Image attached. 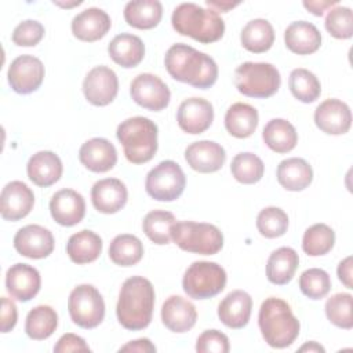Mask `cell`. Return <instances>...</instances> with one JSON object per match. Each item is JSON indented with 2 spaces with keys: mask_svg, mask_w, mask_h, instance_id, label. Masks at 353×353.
<instances>
[{
  "mask_svg": "<svg viewBox=\"0 0 353 353\" xmlns=\"http://www.w3.org/2000/svg\"><path fill=\"white\" fill-rule=\"evenodd\" d=\"M168 74L176 81L207 90L218 79L216 62L207 54L183 43L171 46L164 57Z\"/></svg>",
  "mask_w": 353,
  "mask_h": 353,
  "instance_id": "cell-1",
  "label": "cell"
},
{
  "mask_svg": "<svg viewBox=\"0 0 353 353\" xmlns=\"http://www.w3.org/2000/svg\"><path fill=\"white\" fill-rule=\"evenodd\" d=\"M154 288L153 284L142 277H128L119 292L116 316L119 323L130 331L146 328L153 316Z\"/></svg>",
  "mask_w": 353,
  "mask_h": 353,
  "instance_id": "cell-2",
  "label": "cell"
},
{
  "mask_svg": "<svg viewBox=\"0 0 353 353\" xmlns=\"http://www.w3.org/2000/svg\"><path fill=\"white\" fill-rule=\"evenodd\" d=\"M258 325L265 342L274 349H284L294 343L299 335V320L291 306L276 296L266 298L258 314Z\"/></svg>",
  "mask_w": 353,
  "mask_h": 353,
  "instance_id": "cell-3",
  "label": "cell"
},
{
  "mask_svg": "<svg viewBox=\"0 0 353 353\" xmlns=\"http://www.w3.org/2000/svg\"><path fill=\"white\" fill-rule=\"evenodd\" d=\"M171 23L176 33L189 36L203 44L215 43L225 33V22L221 15L196 3H182L175 7Z\"/></svg>",
  "mask_w": 353,
  "mask_h": 353,
  "instance_id": "cell-4",
  "label": "cell"
},
{
  "mask_svg": "<svg viewBox=\"0 0 353 353\" xmlns=\"http://www.w3.org/2000/svg\"><path fill=\"white\" fill-rule=\"evenodd\" d=\"M157 125L148 117L134 116L121 121L116 137L123 145L125 159L132 164L150 161L157 152Z\"/></svg>",
  "mask_w": 353,
  "mask_h": 353,
  "instance_id": "cell-5",
  "label": "cell"
},
{
  "mask_svg": "<svg viewBox=\"0 0 353 353\" xmlns=\"http://www.w3.org/2000/svg\"><path fill=\"white\" fill-rule=\"evenodd\" d=\"M172 241L183 251L215 255L223 247V234L212 223L181 221L171 226Z\"/></svg>",
  "mask_w": 353,
  "mask_h": 353,
  "instance_id": "cell-6",
  "label": "cell"
},
{
  "mask_svg": "<svg viewBox=\"0 0 353 353\" xmlns=\"http://www.w3.org/2000/svg\"><path fill=\"white\" fill-rule=\"evenodd\" d=\"M281 84L280 72L268 62H244L234 70L237 91L250 98H269Z\"/></svg>",
  "mask_w": 353,
  "mask_h": 353,
  "instance_id": "cell-7",
  "label": "cell"
},
{
  "mask_svg": "<svg viewBox=\"0 0 353 353\" xmlns=\"http://www.w3.org/2000/svg\"><path fill=\"white\" fill-rule=\"evenodd\" d=\"M226 279L225 269L216 262L196 261L185 270L182 287L193 299H208L223 291Z\"/></svg>",
  "mask_w": 353,
  "mask_h": 353,
  "instance_id": "cell-8",
  "label": "cell"
},
{
  "mask_svg": "<svg viewBox=\"0 0 353 353\" xmlns=\"http://www.w3.org/2000/svg\"><path fill=\"white\" fill-rule=\"evenodd\" d=\"M68 310L76 325L91 330L102 323L105 317V302L94 285L80 284L69 294Z\"/></svg>",
  "mask_w": 353,
  "mask_h": 353,
  "instance_id": "cell-9",
  "label": "cell"
},
{
  "mask_svg": "<svg viewBox=\"0 0 353 353\" xmlns=\"http://www.w3.org/2000/svg\"><path fill=\"white\" fill-rule=\"evenodd\" d=\"M186 176L181 165L172 160L160 161L153 167L145 181L146 193L157 201H174L185 190Z\"/></svg>",
  "mask_w": 353,
  "mask_h": 353,
  "instance_id": "cell-10",
  "label": "cell"
},
{
  "mask_svg": "<svg viewBox=\"0 0 353 353\" xmlns=\"http://www.w3.org/2000/svg\"><path fill=\"white\" fill-rule=\"evenodd\" d=\"M130 95L135 103L152 112L165 109L171 99L167 84L152 73L138 74L130 84Z\"/></svg>",
  "mask_w": 353,
  "mask_h": 353,
  "instance_id": "cell-11",
  "label": "cell"
},
{
  "mask_svg": "<svg viewBox=\"0 0 353 353\" xmlns=\"http://www.w3.org/2000/svg\"><path fill=\"white\" fill-rule=\"evenodd\" d=\"M44 65L33 55L17 57L7 72L10 87L18 94H30L36 91L44 80Z\"/></svg>",
  "mask_w": 353,
  "mask_h": 353,
  "instance_id": "cell-12",
  "label": "cell"
},
{
  "mask_svg": "<svg viewBox=\"0 0 353 353\" xmlns=\"http://www.w3.org/2000/svg\"><path fill=\"white\" fill-rule=\"evenodd\" d=\"M83 92L85 99L94 106H106L119 92L117 74L108 66L92 68L84 77Z\"/></svg>",
  "mask_w": 353,
  "mask_h": 353,
  "instance_id": "cell-13",
  "label": "cell"
},
{
  "mask_svg": "<svg viewBox=\"0 0 353 353\" xmlns=\"http://www.w3.org/2000/svg\"><path fill=\"white\" fill-rule=\"evenodd\" d=\"M52 233L40 225H26L14 236V247L19 255L30 259L47 258L54 251Z\"/></svg>",
  "mask_w": 353,
  "mask_h": 353,
  "instance_id": "cell-14",
  "label": "cell"
},
{
  "mask_svg": "<svg viewBox=\"0 0 353 353\" xmlns=\"http://www.w3.org/2000/svg\"><path fill=\"white\" fill-rule=\"evenodd\" d=\"M214 120V108L204 98L192 97L185 99L176 112L179 128L192 135L203 134L210 128Z\"/></svg>",
  "mask_w": 353,
  "mask_h": 353,
  "instance_id": "cell-15",
  "label": "cell"
},
{
  "mask_svg": "<svg viewBox=\"0 0 353 353\" xmlns=\"http://www.w3.org/2000/svg\"><path fill=\"white\" fill-rule=\"evenodd\" d=\"M34 205V194L32 189L22 181L8 182L0 196V212L6 221L17 222L25 218Z\"/></svg>",
  "mask_w": 353,
  "mask_h": 353,
  "instance_id": "cell-16",
  "label": "cell"
},
{
  "mask_svg": "<svg viewBox=\"0 0 353 353\" xmlns=\"http://www.w3.org/2000/svg\"><path fill=\"white\" fill-rule=\"evenodd\" d=\"M314 123L328 135L346 134L352 125L350 108L341 99L328 98L316 108Z\"/></svg>",
  "mask_w": 353,
  "mask_h": 353,
  "instance_id": "cell-17",
  "label": "cell"
},
{
  "mask_svg": "<svg viewBox=\"0 0 353 353\" xmlns=\"http://www.w3.org/2000/svg\"><path fill=\"white\" fill-rule=\"evenodd\" d=\"M41 279L36 268L28 263H15L6 273V290L11 298L28 302L40 291Z\"/></svg>",
  "mask_w": 353,
  "mask_h": 353,
  "instance_id": "cell-18",
  "label": "cell"
},
{
  "mask_svg": "<svg viewBox=\"0 0 353 353\" xmlns=\"http://www.w3.org/2000/svg\"><path fill=\"white\" fill-rule=\"evenodd\" d=\"M185 160L194 171L210 174L222 168L226 160V152L219 143L203 139L190 143L185 149Z\"/></svg>",
  "mask_w": 353,
  "mask_h": 353,
  "instance_id": "cell-19",
  "label": "cell"
},
{
  "mask_svg": "<svg viewBox=\"0 0 353 353\" xmlns=\"http://www.w3.org/2000/svg\"><path fill=\"white\" fill-rule=\"evenodd\" d=\"M52 219L62 226H74L85 215L84 197L73 189H61L50 200Z\"/></svg>",
  "mask_w": 353,
  "mask_h": 353,
  "instance_id": "cell-20",
  "label": "cell"
},
{
  "mask_svg": "<svg viewBox=\"0 0 353 353\" xmlns=\"http://www.w3.org/2000/svg\"><path fill=\"white\" fill-rule=\"evenodd\" d=\"M80 163L92 172H106L117 163V150L106 138L95 137L85 141L79 150Z\"/></svg>",
  "mask_w": 353,
  "mask_h": 353,
  "instance_id": "cell-21",
  "label": "cell"
},
{
  "mask_svg": "<svg viewBox=\"0 0 353 353\" xmlns=\"http://www.w3.org/2000/svg\"><path fill=\"white\" fill-rule=\"evenodd\" d=\"M128 199V190L117 178H105L94 183L91 189V201L94 208L102 214H114L120 211Z\"/></svg>",
  "mask_w": 353,
  "mask_h": 353,
  "instance_id": "cell-22",
  "label": "cell"
},
{
  "mask_svg": "<svg viewBox=\"0 0 353 353\" xmlns=\"http://www.w3.org/2000/svg\"><path fill=\"white\" fill-rule=\"evenodd\" d=\"M252 298L243 290L229 292L218 305V317L229 328L240 330L245 327L251 317Z\"/></svg>",
  "mask_w": 353,
  "mask_h": 353,
  "instance_id": "cell-23",
  "label": "cell"
},
{
  "mask_svg": "<svg viewBox=\"0 0 353 353\" xmlns=\"http://www.w3.org/2000/svg\"><path fill=\"white\" fill-rule=\"evenodd\" d=\"M197 320V310L192 302L179 296H168L161 306V321L172 332L182 334L192 330Z\"/></svg>",
  "mask_w": 353,
  "mask_h": 353,
  "instance_id": "cell-24",
  "label": "cell"
},
{
  "mask_svg": "<svg viewBox=\"0 0 353 353\" xmlns=\"http://www.w3.org/2000/svg\"><path fill=\"white\" fill-rule=\"evenodd\" d=\"M112 21L106 11L90 7L77 14L72 21V33L81 41H97L102 39L110 29Z\"/></svg>",
  "mask_w": 353,
  "mask_h": 353,
  "instance_id": "cell-25",
  "label": "cell"
},
{
  "mask_svg": "<svg viewBox=\"0 0 353 353\" xmlns=\"http://www.w3.org/2000/svg\"><path fill=\"white\" fill-rule=\"evenodd\" d=\"M62 171L63 165L59 156L51 150L34 153L26 164L29 179L40 188H48L58 182L62 176Z\"/></svg>",
  "mask_w": 353,
  "mask_h": 353,
  "instance_id": "cell-26",
  "label": "cell"
},
{
  "mask_svg": "<svg viewBox=\"0 0 353 353\" xmlns=\"http://www.w3.org/2000/svg\"><path fill=\"white\" fill-rule=\"evenodd\" d=\"M284 43L291 52L309 55L320 48L321 33L312 22L295 21L287 26L284 32Z\"/></svg>",
  "mask_w": 353,
  "mask_h": 353,
  "instance_id": "cell-27",
  "label": "cell"
},
{
  "mask_svg": "<svg viewBox=\"0 0 353 353\" xmlns=\"http://www.w3.org/2000/svg\"><path fill=\"white\" fill-rule=\"evenodd\" d=\"M109 57L121 68L138 66L145 57V44L141 37L131 33H121L113 37L108 46Z\"/></svg>",
  "mask_w": 353,
  "mask_h": 353,
  "instance_id": "cell-28",
  "label": "cell"
},
{
  "mask_svg": "<svg viewBox=\"0 0 353 353\" xmlns=\"http://www.w3.org/2000/svg\"><path fill=\"white\" fill-rule=\"evenodd\" d=\"M277 182L290 192H301L313 181V170L302 157H290L277 165Z\"/></svg>",
  "mask_w": 353,
  "mask_h": 353,
  "instance_id": "cell-29",
  "label": "cell"
},
{
  "mask_svg": "<svg viewBox=\"0 0 353 353\" xmlns=\"http://www.w3.org/2000/svg\"><path fill=\"white\" fill-rule=\"evenodd\" d=\"M299 265L298 252L291 247H280L274 250L266 262V277L272 284H288Z\"/></svg>",
  "mask_w": 353,
  "mask_h": 353,
  "instance_id": "cell-30",
  "label": "cell"
},
{
  "mask_svg": "<svg viewBox=\"0 0 353 353\" xmlns=\"http://www.w3.org/2000/svg\"><path fill=\"white\" fill-rule=\"evenodd\" d=\"M258 110L244 102H236L226 110L225 128L234 138H248L258 127Z\"/></svg>",
  "mask_w": 353,
  "mask_h": 353,
  "instance_id": "cell-31",
  "label": "cell"
},
{
  "mask_svg": "<svg viewBox=\"0 0 353 353\" xmlns=\"http://www.w3.org/2000/svg\"><path fill=\"white\" fill-rule=\"evenodd\" d=\"M66 252L70 261L77 265L91 263L102 252V239L92 230H80L69 237Z\"/></svg>",
  "mask_w": 353,
  "mask_h": 353,
  "instance_id": "cell-32",
  "label": "cell"
},
{
  "mask_svg": "<svg viewBox=\"0 0 353 353\" xmlns=\"http://www.w3.org/2000/svg\"><path fill=\"white\" fill-rule=\"evenodd\" d=\"M163 17V6L157 0H132L124 7L125 22L137 29H153Z\"/></svg>",
  "mask_w": 353,
  "mask_h": 353,
  "instance_id": "cell-33",
  "label": "cell"
},
{
  "mask_svg": "<svg viewBox=\"0 0 353 353\" xmlns=\"http://www.w3.org/2000/svg\"><path fill=\"white\" fill-rule=\"evenodd\" d=\"M262 139L265 145L276 153H288L298 143L295 127L284 119H272L263 127Z\"/></svg>",
  "mask_w": 353,
  "mask_h": 353,
  "instance_id": "cell-34",
  "label": "cell"
},
{
  "mask_svg": "<svg viewBox=\"0 0 353 353\" xmlns=\"http://www.w3.org/2000/svg\"><path fill=\"white\" fill-rule=\"evenodd\" d=\"M241 46L254 54H262L270 50L274 43V29L268 19L256 18L247 22L240 34Z\"/></svg>",
  "mask_w": 353,
  "mask_h": 353,
  "instance_id": "cell-35",
  "label": "cell"
},
{
  "mask_svg": "<svg viewBox=\"0 0 353 353\" xmlns=\"http://www.w3.org/2000/svg\"><path fill=\"white\" fill-rule=\"evenodd\" d=\"M58 327V314L48 305H39L29 310L25 321V332L30 339L43 341L50 338Z\"/></svg>",
  "mask_w": 353,
  "mask_h": 353,
  "instance_id": "cell-36",
  "label": "cell"
},
{
  "mask_svg": "<svg viewBox=\"0 0 353 353\" xmlns=\"http://www.w3.org/2000/svg\"><path fill=\"white\" fill-rule=\"evenodd\" d=\"M143 256V244L134 234H119L109 245V258L119 266L137 265Z\"/></svg>",
  "mask_w": 353,
  "mask_h": 353,
  "instance_id": "cell-37",
  "label": "cell"
},
{
  "mask_svg": "<svg viewBox=\"0 0 353 353\" xmlns=\"http://www.w3.org/2000/svg\"><path fill=\"white\" fill-rule=\"evenodd\" d=\"M175 222L176 219L172 212L164 210H153L145 215L142 229L152 243L157 245H165L171 240V226Z\"/></svg>",
  "mask_w": 353,
  "mask_h": 353,
  "instance_id": "cell-38",
  "label": "cell"
},
{
  "mask_svg": "<svg viewBox=\"0 0 353 353\" xmlns=\"http://www.w3.org/2000/svg\"><path fill=\"white\" fill-rule=\"evenodd\" d=\"M288 87L291 94L303 103L314 102L321 94V84L316 74L303 68H296L290 73Z\"/></svg>",
  "mask_w": 353,
  "mask_h": 353,
  "instance_id": "cell-39",
  "label": "cell"
},
{
  "mask_svg": "<svg viewBox=\"0 0 353 353\" xmlns=\"http://www.w3.org/2000/svg\"><path fill=\"white\" fill-rule=\"evenodd\" d=\"M335 244V232L325 223H314L307 228L302 237V250L310 256L328 254Z\"/></svg>",
  "mask_w": 353,
  "mask_h": 353,
  "instance_id": "cell-40",
  "label": "cell"
},
{
  "mask_svg": "<svg viewBox=\"0 0 353 353\" xmlns=\"http://www.w3.org/2000/svg\"><path fill=\"white\" fill-rule=\"evenodd\" d=\"M230 171L234 179L244 185H252L262 179L265 165L261 157L251 152H241L236 154L230 163Z\"/></svg>",
  "mask_w": 353,
  "mask_h": 353,
  "instance_id": "cell-41",
  "label": "cell"
},
{
  "mask_svg": "<svg viewBox=\"0 0 353 353\" xmlns=\"http://www.w3.org/2000/svg\"><path fill=\"white\" fill-rule=\"evenodd\" d=\"M353 296L349 292H338L325 302V314L331 324L338 328L350 330L353 327L352 316Z\"/></svg>",
  "mask_w": 353,
  "mask_h": 353,
  "instance_id": "cell-42",
  "label": "cell"
},
{
  "mask_svg": "<svg viewBox=\"0 0 353 353\" xmlns=\"http://www.w3.org/2000/svg\"><path fill=\"white\" fill-rule=\"evenodd\" d=\"M256 229L266 239L280 237L288 229V215L279 207H266L256 216Z\"/></svg>",
  "mask_w": 353,
  "mask_h": 353,
  "instance_id": "cell-43",
  "label": "cell"
},
{
  "mask_svg": "<svg viewBox=\"0 0 353 353\" xmlns=\"http://www.w3.org/2000/svg\"><path fill=\"white\" fill-rule=\"evenodd\" d=\"M299 288L310 299H321L331 290L330 274L320 268H310L299 276Z\"/></svg>",
  "mask_w": 353,
  "mask_h": 353,
  "instance_id": "cell-44",
  "label": "cell"
},
{
  "mask_svg": "<svg viewBox=\"0 0 353 353\" xmlns=\"http://www.w3.org/2000/svg\"><path fill=\"white\" fill-rule=\"evenodd\" d=\"M325 29L335 39H350L353 36V12L349 7L335 6L325 17Z\"/></svg>",
  "mask_w": 353,
  "mask_h": 353,
  "instance_id": "cell-45",
  "label": "cell"
},
{
  "mask_svg": "<svg viewBox=\"0 0 353 353\" xmlns=\"http://www.w3.org/2000/svg\"><path fill=\"white\" fill-rule=\"evenodd\" d=\"M44 26L34 19L22 21L12 32V43L19 47H33L44 37Z\"/></svg>",
  "mask_w": 353,
  "mask_h": 353,
  "instance_id": "cell-46",
  "label": "cell"
},
{
  "mask_svg": "<svg viewBox=\"0 0 353 353\" xmlns=\"http://www.w3.org/2000/svg\"><path fill=\"white\" fill-rule=\"evenodd\" d=\"M229 349V338L218 330H205L196 341L199 353H228Z\"/></svg>",
  "mask_w": 353,
  "mask_h": 353,
  "instance_id": "cell-47",
  "label": "cell"
},
{
  "mask_svg": "<svg viewBox=\"0 0 353 353\" xmlns=\"http://www.w3.org/2000/svg\"><path fill=\"white\" fill-rule=\"evenodd\" d=\"M55 353H69V352H91L90 346L85 343L84 338L68 332L63 334L54 346Z\"/></svg>",
  "mask_w": 353,
  "mask_h": 353,
  "instance_id": "cell-48",
  "label": "cell"
},
{
  "mask_svg": "<svg viewBox=\"0 0 353 353\" xmlns=\"http://www.w3.org/2000/svg\"><path fill=\"white\" fill-rule=\"evenodd\" d=\"M18 320V312L15 303L7 296L1 298V332H10Z\"/></svg>",
  "mask_w": 353,
  "mask_h": 353,
  "instance_id": "cell-49",
  "label": "cell"
},
{
  "mask_svg": "<svg viewBox=\"0 0 353 353\" xmlns=\"http://www.w3.org/2000/svg\"><path fill=\"white\" fill-rule=\"evenodd\" d=\"M119 352H139V353H153L156 352V346L148 338H139L135 341L127 342L124 346L119 349Z\"/></svg>",
  "mask_w": 353,
  "mask_h": 353,
  "instance_id": "cell-50",
  "label": "cell"
},
{
  "mask_svg": "<svg viewBox=\"0 0 353 353\" xmlns=\"http://www.w3.org/2000/svg\"><path fill=\"white\" fill-rule=\"evenodd\" d=\"M353 259L352 256H346L343 261L339 262L336 273H338V279L347 287V288H353Z\"/></svg>",
  "mask_w": 353,
  "mask_h": 353,
  "instance_id": "cell-51",
  "label": "cell"
},
{
  "mask_svg": "<svg viewBox=\"0 0 353 353\" xmlns=\"http://www.w3.org/2000/svg\"><path fill=\"white\" fill-rule=\"evenodd\" d=\"M336 4H338L336 0H332V1H323V0H320V1H303V7L316 17H321L324 14V11H327L328 8L331 10Z\"/></svg>",
  "mask_w": 353,
  "mask_h": 353,
  "instance_id": "cell-52",
  "label": "cell"
},
{
  "mask_svg": "<svg viewBox=\"0 0 353 353\" xmlns=\"http://www.w3.org/2000/svg\"><path fill=\"white\" fill-rule=\"evenodd\" d=\"M205 4L211 8V10H214V11H216V12H228L229 10H232V8H234L236 6H239L240 3H232V1H212V0H207L205 1Z\"/></svg>",
  "mask_w": 353,
  "mask_h": 353,
  "instance_id": "cell-53",
  "label": "cell"
},
{
  "mask_svg": "<svg viewBox=\"0 0 353 353\" xmlns=\"http://www.w3.org/2000/svg\"><path fill=\"white\" fill-rule=\"evenodd\" d=\"M298 350H299V352H321V353L325 352V349H324L320 343H317V342H314V341L306 342V343H305L303 346H301Z\"/></svg>",
  "mask_w": 353,
  "mask_h": 353,
  "instance_id": "cell-54",
  "label": "cell"
}]
</instances>
